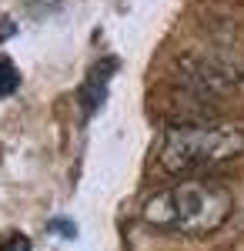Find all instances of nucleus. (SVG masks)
I'll return each mask as SVG.
<instances>
[{
    "instance_id": "obj_2",
    "label": "nucleus",
    "mask_w": 244,
    "mask_h": 251,
    "mask_svg": "<svg viewBox=\"0 0 244 251\" xmlns=\"http://www.w3.org/2000/svg\"><path fill=\"white\" fill-rule=\"evenodd\" d=\"M244 154V127L227 121L177 124L161 137L157 161L164 171H197Z\"/></svg>"
},
{
    "instance_id": "obj_5",
    "label": "nucleus",
    "mask_w": 244,
    "mask_h": 251,
    "mask_svg": "<svg viewBox=\"0 0 244 251\" xmlns=\"http://www.w3.org/2000/svg\"><path fill=\"white\" fill-rule=\"evenodd\" d=\"M0 251H34V245L24 231H3L0 234Z\"/></svg>"
},
{
    "instance_id": "obj_3",
    "label": "nucleus",
    "mask_w": 244,
    "mask_h": 251,
    "mask_svg": "<svg viewBox=\"0 0 244 251\" xmlns=\"http://www.w3.org/2000/svg\"><path fill=\"white\" fill-rule=\"evenodd\" d=\"M111 67H114V60H100V64H94V67H91V74H87V80H84V87H80V100H84L87 114H91L97 104L104 100V94H107V84H111Z\"/></svg>"
},
{
    "instance_id": "obj_4",
    "label": "nucleus",
    "mask_w": 244,
    "mask_h": 251,
    "mask_svg": "<svg viewBox=\"0 0 244 251\" xmlns=\"http://www.w3.org/2000/svg\"><path fill=\"white\" fill-rule=\"evenodd\" d=\"M17 87H20V71H17V64L7 57V54H0V97H10Z\"/></svg>"
},
{
    "instance_id": "obj_1",
    "label": "nucleus",
    "mask_w": 244,
    "mask_h": 251,
    "mask_svg": "<svg viewBox=\"0 0 244 251\" xmlns=\"http://www.w3.org/2000/svg\"><path fill=\"white\" fill-rule=\"evenodd\" d=\"M234 211V194L218 181L188 177L164 191H157L144 204V221L168 234H214Z\"/></svg>"
}]
</instances>
